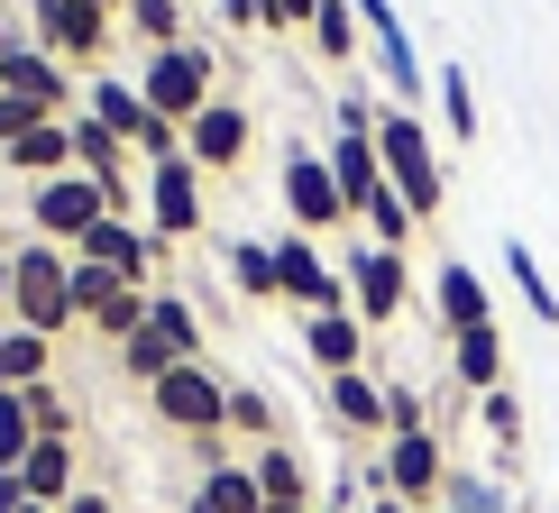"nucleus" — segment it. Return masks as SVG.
<instances>
[{
  "instance_id": "obj_1",
  "label": "nucleus",
  "mask_w": 559,
  "mask_h": 513,
  "mask_svg": "<svg viewBox=\"0 0 559 513\" xmlns=\"http://www.w3.org/2000/svg\"><path fill=\"white\" fill-rule=\"evenodd\" d=\"M10 321L37 339H64L74 331V248H10Z\"/></svg>"
},
{
  "instance_id": "obj_2",
  "label": "nucleus",
  "mask_w": 559,
  "mask_h": 513,
  "mask_svg": "<svg viewBox=\"0 0 559 513\" xmlns=\"http://www.w3.org/2000/svg\"><path fill=\"white\" fill-rule=\"evenodd\" d=\"M377 156H385V183L404 193V212H413V220H440V202H450V175H440V156H431L423 110H394V102H385V120H377Z\"/></svg>"
},
{
  "instance_id": "obj_3",
  "label": "nucleus",
  "mask_w": 559,
  "mask_h": 513,
  "mask_svg": "<svg viewBox=\"0 0 559 513\" xmlns=\"http://www.w3.org/2000/svg\"><path fill=\"white\" fill-rule=\"evenodd\" d=\"M147 404H156V422H175L183 440H202V450L221 458V440H229V385H221V377H212L202 358L166 367V377L147 385Z\"/></svg>"
},
{
  "instance_id": "obj_4",
  "label": "nucleus",
  "mask_w": 559,
  "mask_h": 513,
  "mask_svg": "<svg viewBox=\"0 0 559 513\" xmlns=\"http://www.w3.org/2000/svg\"><path fill=\"white\" fill-rule=\"evenodd\" d=\"M138 102H147L156 120L183 129L202 102H212V46H193V37H183V46H156L147 74H138Z\"/></svg>"
},
{
  "instance_id": "obj_5",
  "label": "nucleus",
  "mask_w": 559,
  "mask_h": 513,
  "mask_svg": "<svg viewBox=\"0 0 559 513\" xmlns=\"http://www.w3.org/2000/svg\"><path fill=\"white\" fill-rule=\"evenodd\" d=\"M102 212H120L110 202V183H92V175H46V183H28V229L46 248H74Z\"/></svg>"
},
{
  "instance_id": "obj_6",
  "label": "nucleus",
  "mask_w": 559,
  "mask_h": 513,
  "mask_svg": "<svg viewBox=\"0 0 559 513\" xmlns=\"http://www.w3.org/2000/svg\"><path fill=\"white\" fill-rule=\"evenodd\" d=\"M147 285H120V275H102V266H83L74 256V321L83 331H102V339H138L147 331Z\"/></svg>"
},
{
  "instance_id": "obj_7",
  "label": "nucleus",
  "mask_w": 559,
  "mask_h": 513,
  "mask_svg": "<svg viewBox=\"0 0 559 513\" xmlns=\"http://www.w3.org/2000/svg\"><path fill=\"white\" fill-rule=\"evenodd\" d=\"M74 256H83V266H102V275H120V285H147L156 256H166V239H156V229H138L129 212H102V220L74 239Z\"/></svg>"
},
{
  "instance_id": "obj_8",
  "label": "nucleus",
  "mask_w": 559,
  "mask_h": 513,
  "mask_svg": "<svg viewBox=\"0 0 559 513\" xmlns=\"http://www.w3.org/2000/svg\"><path fill=\"white\" fill-rule=\"evenodd\" d=\"M340 275H348V312H358L367 331H385V321L404 312V294H413L404 256H394V248H377V239H367V248H348V256H340Z\"/></svg>"
},
{
  "instance_id": "obj_9",
  "label": "nucleus",
  "mask_w": 559,
  "mask_h": 513,
  "mask_svg": "<svg viewBox=\"0 0 559 513\" xmlns=\"http://www.w3.org/2000/svg\"><path fill=\"white\" fill-rule=\"evenodd\" d=\"M248 138H258V110L248 102H229V92H212V102L193 110V120H183V156H193L202 175H229L248 156Z\"/></svg>"
},
{
  "instance_id": "obj_10",
  "label": "nucleus",
  "mask_w": 559,
  "mask_h": 513,
  "mask_svg": "<svg viewBox=\"0 0 559 513\" xmlns=\"http://www.w3.org/2000/svg\"><path fill=\"white\" fill-rule=\"evenodd\" d=\"M367 477H377V496H404L413 513H423L440 486H450V458H440V440H431V431H394V440H385V458H377Z\"/></svg>"
},
{
  "instance_id": "obj_11",
  "label": "nucleus",
  "mask_w": 559,
  "mask_h": 513,
  "mask_svg": "<svg viewBox=\"0 0 559 513\" xmlns=\"http://www.w3.org/2000/svg\"><path fill=\"white\" fill-rule=\"evenodd\" d=\"M275 285H285V302H302V312H348V275L321 256V239H302V229L275 239Z\"/></svg>"
},
{
  "instance_id": "obj_12",
  "label": "nucleus",
  "mask_w": 559,
  "mask_h": 513,
  "mask_svg": "<svg viewBox=\"0 0 559 513\" xmlns=\"http://www.w3.org/2000/svg\"><path fill=\"white\" fill-rule=\"evenodd\" d=\"M285 212H294L302 239H321V229H340V220H348L331 156H312V147H294V156H285Z\"/></svg>"
},
{
  "instance_id": "obj_13",
  "label": "nucleus",
  "mask_w": 559,
  "mask_h": 513,
  "mask_svg": "<svg viewBox=\"0 0 559 513\" xmlns=\"http://www.w3.org/2000/svg\"><path fill=\"white\" fill-rule=\"evenodd\" d=\"M147 229H156L166 248L202 229V166H193V156H166V166H147Z\"/></svg>"
},
{
  "instance_id": "obj_14",
  "label": "nucleus",
  "mask_w": 559,
  "mask_h": 513,
  "mask_svg": "<svg viewBox=\"0 0 559 513\" xmlns=\"http://www.w3.org/2000/svg\"><path fill=\"white\" fill-rule=\"evenodd\" d=\"M358 28H367V46H377L385 83H394V110H413V102L431 92V74H423V56H413L404 19H394V0H358Z\"/></svg>"
},
{
  "instance_id": "obj_15",
  "label": "nucleus",
  "mask_w": 559,
  "mask_h": 513,
  "mask_svg": "<svg viewBox=\"0 0 559 513\" xmlns=\"http://www.w3.org/2000/svg\"><path fill=\"white\" fill-rule=\"evenodd\" d=\"M110 28H120V19L92 10V0H56V10H37V46H46L56 64H102Z\"/></svg>"
},
{
  "instance_id": "obj_16",
  "label": "nucleus",
  "mask_w": 559,
  "mask_h": 513,
  "mask_svg": "<svg viewBox=\"0 0 559 513\" xmlns=\"http://www.w3.org/2000/svg\"><path fill=\"white\" fill-rule=\"evenodd\" d=\"M331 175H340V202L348 220L385 193V156H377V129H331Z\"/></svg>"
},
{
  "instance_id": "obj_17",
  "label": "nucleus",
  "mask_w": 559,
  "mask_h": 513,
  "mask_svg": "<svg viewBox=\"0 0 559 513\" xmlns=\"http://www.w3.org/2000/svg\"><path fill=\"white\" fill-rule=\"evenodd\" d=\"M129 138H110L92 110H74V175H92V183H110V202H129Z\"/></svg>"
},
{
  "instance_id": "obj_18",
  "label": "nucleus",
  "mask_w": 559,
  "mask_h": 513,
  "mask_svg": "<svg viewBox=\"0 0 559 513\" xmlns=\"http://www.w3.org/2000/svg\"><path fill=\"white\" fill-rule=\"evenodd\" d=\"M10 477L28 486V504H56V513L83 496V486H74V440H28V458H19Z\"/></svg>"
},
{
  "instance_id": "obj_19",
  "label": "nucleus",
  "mask_w": 559,
  "mask_h": 513,
  "mask_svg": "<svg viewBox=\"0 0 559 513\" xmlns=\"http://www.w3.org/2000/svg\"><path fill=\"white\" fill-rule=\"evenodd\" d=\"M431 302H440V321H450V339H459V331H486V321H496V294H486V275H477V266H459V256L431 275Z\"/></svg>"
},
{
  "instance_id": "obj_20",
  "label": "nucleus",
  "mask_w": 559,
  "mask_h": 513,
  "mask_svg": "<svg viewBox=\"0 0 559 513\" xmlns=\"http://www.w3.org/2000/svg\"><path fill=\"white\" fill-rule=\"evenodd\" d=\"M83 110H92L110 138H129V156H138V138L156 129V110L138 102V83H120V74H92V83H83Z\"/></svg>"
},
{
  "instance_id": "obj_21",
  "label": "nucleus",
  "mask_w": 559,
  "mask_h": 513,
  "mask_svg": "<svg viewBox=\"0 0 559 513\" xmlns=\"http://www.w3.org/2000/svg\"><path fill=\"white\" fill-rule=\"evenodd\" d=\"M0 166L10 175H74V120H37L28 138H10V147H0Z\"/></svg>"
},
{
  "instance_id": "obj_22",
  "label": "nucleus",
  "mask_w": 559,
  "mask_h": 513,
  "mask_svg": "<svg viewBox=\"0 0 559 513\" xmlns=\"http://www.w3.org/2000/svg\"><path fill=\"white\" fill-rule=\"evenodd\" d=\"M302 348H312L321 377H348V367L367 358V321L358 312H312V321H302Z\"/></svg>"
},
{
  "instance_id": "obj_23",
  "label": "nucleus",
  "mask_w": 559,
  "mask_h": 513,
  "mask_svg": "<svg viewBox=\"0 0 559 513\" xmlns=\"http://www.w3.org/2000/svg\"><path fill=\"white\" fill-rule=\"evenodd\" d=\"M450 367H459L468 394H496L504 385V331H496V321H486V331H459L450 339Z\"/></svg>"
},
{
  "instance_id": "obj_24",
  "label": "nucleus",
  "mask_w": 559,
  "mask_h": 513,
  "mask_svg": "<svg viewBox=\"0 0 559 513\" xmlns=\"http://www.w3.org/2000/svg\"><path fill=\"white\" fill-rule=\"evenodd\" d=\"M46 358H56V339H37V331H0V394H28V385H46Z\"/></svg>"
},
{
  "instance_id": "obj_25",
  "label": "nucleus",
  "mask_w": 559,
  "mask_h": 513,
  "mask_svg": "<svg viewBox=\"0 0 559 513\" xmlns=\"http://www.w3.org/2000/svg\"><path fill=\"white\" fill-rule=\"evenodd\" d=\"M321 394H331V413H340L348 431H385V385L367 377V367H348V377H331Z\"/></svg>"
},
{
  "instance_id": "obj_26",
  "label": "nucleus",
  "mask_w": 559,
  "mask_h": 513,
  "mask_svg": "<svg viewBox=\"0 0 559 513\" xmlns=\"http://www.w3.org/2000/svg\"><path fill=\"white\" fill-rule=\"evenodd\" d=\"M248 477H258L266 504H312V477H302V458L285 450V440H266V450L248 458Z\"/></svg>"
},
{
  "instance_id": "obj_27",
  "label": "nucleus",
  "mask_w": 559,
  "mask_h": 513,
  "mask_svg": "<svg viewBox=\"0 0 559 513\" xmlns=\"http://www.w3.org/2000/svg\"><path fill=\"white\" fill-rule=\"evenodd\" d=\"M120 28L147 46V56L156 46H183V0H120Z\"/></svg>"
},
{
  "instance_id": "obj_28",
  "label": "nucleus",
  "mask_w": 559,
  "mask_h": 513,
  "mask_svg": "<svg viewBox=\"0 0 559 513\" xmlns=\"http://www.w3.org/2000/svg\"><path fill=\"white\" fill-rule=\"evenodd\" d=\"M229 285H239L248 302H285V285H275V239H239L229 248Z\"/></svg>"
},
{
  "instance_id": "obj_29",
  "label": "nucleus",
  "mask_w": 559,
  "mask_h": 513,
  "mask_svg": "<svg viewBox=\"0 0 559 513\" xmlns=\"http://www.w3.org/2000/svg\"><path fill=\"white\" fill-rule=\"evenodd\" d=\"M147 331L166 339L175 358H202V321H193V302H183V294H156L147 302Z\"/></svg>"
},
{
  "instance_id": "obj_30",
  "label": "nucleus",
  "mask_w": 559,
  "mask_h": 513,
  "mask_svg": "<svg viewBox=\"0 0 559 513\" xmlns=\"http://www.w3.org/2000/svg\"><path fill=\"white\" fill-rule=\"evenodd\" d=\"M312 46H321L331 64L358 56V0H321V10H312Z\"/></svg>"
},
{
  "instance_id": "obj_31",
  "label": "nucleus",
  "mask_w": 559,
  "mask_h": 513,
  "mask_svg": "<svg viewBox=\"0 0 559 513\" xmlns=\"http://www.w3.org/2000/svg\"><path fill=\"white\" fill-rule=\"evenodd\" d=\"M358 220H367V239H377V248H394V256H404V248H413V229H423V220L404 212V193H394V183H385L377 202H367Z\"/></svg>"
},
{
  "instance_id": "obj_32",
  "label": "nucleus",
  "mask_w": 559,
  "mask_h": 513,
  "mask_svg": "<svg viewBox=\"0 0 559 513\" xmlns=\"http://www.w3.org/2000/svg\"><path fill=\"white\" fill-rule=\"evenodd\" d=\"M504 275H514V294L532 302V321H559V294H550V275L532 266V248H523V239H504Z\"/></svg>"
},
{
  "instance_id": "obj_33",
  "label": "nucleus",
  "mask_w": 559,
  "mask_h": 513,
  "mask_svg": "<svg viewBox=\"0 0 559 513\" xmlns=\"http://www.w3.org/2000/svg\"><path fill=\"white\" fill-rule=\"evenodd\" d=\"M440 129L450 138H477V92H468V64H440Z\"/></svg>"
},
{
  "instance_id": "obj_34",
  "label": "nucleus",
  "mask_w": 559,
  "mask_h": 513,
  "mask_svg": "<svg viewBox=\"0 0 559 513\" xmlns=\"http://www.w3.org/2000/svg\"><path fill=\"white\" fill-rule=\"evenodd\" d=\"M477 422H486V440H496V450H514V440H523V404H514V385L477 394Z\"/></svg>"
},
{
  "instance_id": "obj_35",
  "label": "nucleus",
  "mask_w": 559,
  "mask_h": 513,
  "mask_svg": "<svg viewBox=\"0 0 559 513\" xmlns=\"http://www.w3.org/2000/svg\"><path fill=\"white\" fill-rule=\"evenodd\" d=\"M229 431H248V440H258V450L275 440V404H266L258 385H229Z\"/></svg>"
},
{
  "instance_id": "obj_36",
  "label": "nucleus",
  "mask_w": 559,
  "mask_h": 513,
  "mask_svg": "<svg viewBox=\"0 0 559 513\" xmlns=\"http://www.w3.org/2000/svg\"><path fill=\"white\" fill-rule=\"evenodd\" d=\"M120 367H129L138 385H156V377H166V367H183V358H175V348L156 339V331H138V339H120Z\"/></svg>"
},
{
  "instance_id": "obj_37",
  "label": "nucleus",
  "mask_w": 559,
  "mask_h": 513,
  "mask_svg": "<svg viewBox=\"0 0 559 513\" xmlns=\"http://www.w3.org/2000/svg\"><path fill=\"white\" fill-rule=\"evenodd\" d=\"M28 394H0V477H10L19 468V458H28Z\"/></svg>"
},
{
  "instance_id": "obj_38",
  "label": "nucleus",
  "mask_w": 559,
  "mask_h": 513,
  "mask_svg": "<svg viewBox=\"0 0 559 513\" xmlns=\"http://www.w3.org/2000/svg\"><path fill=\"white\" fill-rule=\"evenodd\" d=\"M440 496H450L459 513H514V504H504V496H496V486H486V477H450V486H440Z\"/></svg>"
},
{
  "instance_id": "obj_39",
  "label": "nucleus",
  "mask_w": 559,
  "mask_h": 513,
  "mask_svg": "<svg viewBox=\"0 0 559 513\" xmlns=\"http://www.w3.org/2000/svg\"><path fill=\"white\" fill-rule=\"evenodd\" d=\"M394 431H431L423 422V394H413V385H385V440Z\"/></svg>"
},
{
  "instance_id": "obj_40",
  "label": "nucleus",
  "mask_w": 559,
  "mask_h": 513,
  "mask_svg": "<svg viewBox=\"0 0 559 513\" xmlns=\"http://www.w3.org/2000/svg\"><path fill=\"white\" fill-rule=\"evenodd\" d=\"M229 28H275V0H221Z\"/></svg>"
},
{
  "instance_id": "obj_41",
  "label": "nucleus",
  "mask_w": 559,
  "mask_h": 513,
  "mask_svg": "<svg viewBox=\"0 0 559 513\" xmlns=\"http://www.w3.org/2000/svg\"><path fill=\"white\" fill-rule=\"evenodd\" d=\"M312 10L321 0H275V28H312Z\"/></svg>"
},
{
  "instance_id": "obj_42",
  "label": "nucleus",
  "mask_w": 559,
  "mask_h": 513,
  "mask_svg": "<svg viewBox=\"0 0 559 513\" xmlns=\"http://www.w3.org/2000/svg\"><path fill=\"white\" fill-rule=\"evenodd\" d=\"M64 513H120V504H110V496H92V486H83V496L64 504Z\"/></svg>"
},
{
  "instance_id": "obj_43",
  "label": "nucleus",
  "mask_w": 559,
  "mask_h": 513,
  "mask_svg": "<svg viewBox=\"0 0 559 513\" xmlns=\"http://www.w3.org/2000/svg\"><path fill=\"white\" fill-rule=\"evenodd\" d=\"M19 37H28V28H19V19H10V10H0V56H10V46H19Z\"/></svg>"
},
{
  "instance_id": "obj_44",
  "label": "nucleus",
  "mask_w": 559,
  "mask_h": 513,
  "mask_svg": "<svg viewBox=\"0 0 559 513\" xmlns=\"http://www.w3.org/2000/svg\"><path fill=\"white\" fill-rule=\"evenodd\" d=\"M367 513H413V504H404V496H377V504H367Z\"/></svg>"
},
{
  "instance_id": "obj_45",
  "label": "nucleus",
  "mask_w": 559,
  "mask_h": 513,
  "mask_svg": "<svg viewBox=\"0 0 559 513\" xmlns=\"http://www.w3.org/2000/svg\"><path fill=\"white\" fill-rule=\"evenodd\" d=\"M0 302H10V248H0Z\"/></svg>"
},
{
  "instance_id": "obj_46",
  "label": "nucleus",
  "mask_w": 559,
  "mask_h": 513,
  "mask_svg": "<svg viewBox=\"0 0 559 513\" xmlns=\"http://www.w3.org/2000/svg\"><path fill=\"white\" fill-rule=\"evenodd\" d=\"M266 513H321V504H266Z\"/></svg>"
},
{
  "instance_id": "obj_47",
  "label": "nucleus",
  "mask_w": 559,
  "mask_h": 513,
  "mask_svg": "<svg viewBox=\"0 0 559 513\" xmlns=\"http://www.w3.org/2000/svg\"><path fill=\"white\" fill-rule=\"evenodd\" d=\"M19 513H56V504H19Z\"/></svg>"
}]
</instances>
